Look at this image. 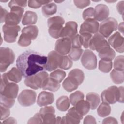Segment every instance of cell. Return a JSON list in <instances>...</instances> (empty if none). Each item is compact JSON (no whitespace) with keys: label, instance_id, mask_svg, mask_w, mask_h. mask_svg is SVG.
I'll use <instances>...</instances> for the list:
<instances>
[{"label":"cell","instance_id":"1","mask_svg":"<svg viewBox=\"0 0 124 124\" xmlns=\"http://www.w3.org/2000/svg\"><path fill=\"white\" fill-rule=\"evenodd\" d=\"M46 62V56L37 52L28 50L18 57L16 65L22 76L26 78L43 71Z\"/></svg>","mask_w":124,"mask_h":124},{"label":"cell","instance_id":"2","mask_svg":"<svg viewBox=\"0 0 124 124\" xmlns=\"http://www.w3.org/2000/svg\"><path fill=\"white\" fill-rule=\"evenodd\" d=\"M21 32L17 43L21 46L26 47L31 44L32 40L37 38L38 29L36 26L30 25L24 27Z\"/></svg>","mask_w":124,"mask_h":124},{"label":"cell","instance_id":"3","mask_svg":"<svg viewBox=\"0 0 124 124\" xmlns=\"http://www.w3.org/2000/svg\"><path fill=\"white\" fill-rule=\"evenodd\" d=\"M64 19L60 16H56L49 18L47 20L48 32L50 35L55 39L61 37Z\"/></svg>","mask_w":124,"mask_h":124},{"label":"cell","instance_id":"4","mask_svg":"<svg viewBox=\"0 0 124 124\" xmlns=\"http://www.w3.org/2000/svg\"><path fill=\"white\" fill-rule=\"evenodd\" d=\"M48 77V74L46 72L41 71L26 78L24 80V83L27 87L37 90L42 88L44 82Z\"/></svg>","mask_w":124,"mask_h":124},{"label":"cell","instance_id":"5","mask_svg":"<svg viewBox=\"0 0 124 124\" xmlns=\"http://www.w3.org/2000/svg\"><path fill=\"white\" fill-rule=\"evenodd\" d=\"M15 55L13 50L8 47H1L0 48V71H6L9 66L13 63Z\"/></svg>","mask_w":124,"mask_h":124},{"label":"cell","instance_id":"6","mask_svg":"<svg viewBox=\"0 0 124 124\" xmlns=\"http://www.w3.org/2000/svg\"><path fill=\"white\" fill-rule=\"evenodd\" d=\"M89 47L91 49L100 53L110 47L105 37L99 32H97L92 36L90 42Z\"/></svg>","mask_w":124,"mask_h":124},{"label":"cell","instance_id":"7","mask_svg":"<svg viewBox=\"0 0 124 124\" xmlns=\"http://www.w3.org/2000/svg\"><path fill=\"white\" fill-rule=\"evenodd\" d=\"M24 9L19 6H13L10 8V12H9L5 18V24L9 26L17 25L20 22Z\"/></svg>","mask_w":124,"mask_h":124},{"label":"cell","instance_id":"8","mask_svg":"<svg viewBox=\"0 0 124 124\" xmlns=\"http://www.w3.org/2000/svg\"><path fill=\"white\" fill-rule=\"evenodd\" d=\"M117 27L118 23L114 18H107L100 24L98 30L99 33L104 37L108 38L114 31L117 30Z\"/></svg>","mask_w":124,"mask_h":124},{"label":"cell","instance_id":"9","mask_svg":"<svg viewBox=\"0 0 124 124\" xmlns=\"http://www.w3.org/2000/svg\"><path fill=\"white\" fill-rule=\"evenodd\" d=\"M63 56L55 50L50 51L47 55L45 69L48 71H52L60 68Z\"/></svg>","mask_w":124,"mask_h":124},{"label":"cell","instance_id":"10","mask_svg":"<svg viewBox=\"0 0 124 124\" xmlns=\"http://www.w3.org/2000/svg\"><path fill=\"white\" fill-rule=\"evenodd\" d=\"M101 98L103 102L108 104H115L119 100L118 88L115 86L109 87L102 92Z\"/></svg>","mask_w":124,"mask_h":124},{"label":"cell","instance_id":"11","mask_svg":"<svg viewBox=\"0 0 124 124\" xmlns=\"http://www.w3.org/2000/svg\"><path fill=\"white\" fill-rule=\"evenodd\" d=\"M97 58L92 50L86 49L84 51L81 58V62L84 67L88 70L94 69L97 67Z\"/></svg>","mask_w":124,"mask_h":124},{"label":"cell","instance_id":"12","mask_svg":"<svg viewBox=\"0 0 124 124\" xmlns=\"http://www.w3.org/2000/svg\"><path fill=\"white\" fill-rule=\"evenodd\" d=\"M36 93L31 90H23L18 96L19 103L23 107H29L33 105L36 99Z\"/></svg>","mask_w":124,"mask_h":124},{"label":"cell","instance_id":"13","mask_svg":"<svg viewBox=\"0 0 124 124\" xmlns=\"http://www.w3.org/2000/svg\"><path fill=\"white\" fill-rule=\"evenodd\" d=\"M20 30V27L18 25L9 26L4 24L2 27L4 41L9 43L16 42Z\"/></svg>","mask_w":124,"mask_h":124},{"label":"cell","instance_id":"14","mask_svg":"<svg viewBox=\"0 0 124 124\" xmlns=\"http://www.w3.org/2000/svg\"><path fill=\"white\" fill-rule=\"evenodd\" d=\"M99 24L94 18H89L85 20L80 26V34L88 33L91 34L97 32L99 30Z\"/></svg>","mask_w":124,"mask_h":124},{"label":"cell","instance_id":"15","mask_svg":"<svg viewBox=\"0 0 124 124\" xmlns=\"http://www.w3.org/2000/svg\"><path fill=\"white\" fill-rule=\"evenodd\" d=\"M72 48L71 39L62 37L58 39L55 45V50L62 55L68 54Z\"/></svg>","mask_w":124,"mask_h":124},{"label":"cell","instance_id":"16","mask_svg":"<svg viewBox=\"0 0 124 124\" xmlns=\"http://www.w3.org/2000/svg\"><path fill=\"white\" fill-rule=\"evenodd\" d=\"M108 43L118 52H124V37L119 32L116 31L113 35H111L108 39Z\"/></svg>","mask_w":124,"mask_h":124},{"label":"cell","instance_id":"17","mask_svg":"<svg viewBox=\"0 0 124 124\" xmlns=\"http://www.w3.org/2000/svg\"><path fill=\"white\" fill-rule=\"evenodd\" d=\"M55 109L52 106H45L42 108L39 113L43 119V124H55Z\"/></svg>","mask_w":124,"mask_h":124},{"label":"cell","instance_id":"18","mask_svg":"<svg viewBox=\"0 0 124 124\" xmlns=\"http://www.w3.org/2000/svg\"><path fill=\"white\" fill-rule=\"evenodd\" d=\"M19 87L16 83L8 82L4 86L0 87V95L10 99H15L18 94Z\"/></svg>","mask_w":124,"mask_h":124},{"label":"cell","instance_id":"19","mask_svg":"<svg viewBox=\"0 0 124 124\" xmlns=\"http://www.w3.org/2000/svg\"><path fill=\"white\" fill-rule=\"evenodd\" d=\"M83 117V116L79 114L73 107L69 108L66 115L62 118L61 124H78Z\"/></svg>","mask_w":124,"mask_h":124},{"label":"cell","instance_id":"20","mask_svg":"<svg viewBox=\"0 0 124 124\" xmlns=\"http://www.w3.org/2000/svg\"><path fill=\"white\" fill-rule=\"evenodd\" d=\"M109 15V10L108 7L104 4H99L96 5L94 9L93 17L95 20L102 21L106 19Z\"/></svg>","mask_w":124,"mask_h":124},{"label":"cell","instance_id":"21","mask_svg":"<svg viewBox=\"0 0 124 124\" xmlns=\"http://www.w3.org/2000/svg\"><path fill=\"white\" fill-rule=\"evenodd\" d=\"M78 24L75 21H68L66 23L62 31L61 37H67L70 39L77 34Z\"/></svg>","mask_w":124,"mask_h":124},{"label":"cell","instance_id":"22","mask_svg":"<svg viewBox=\"0 0 124 124\" xmlns=\"http://www.w3.org/2000/svg\"><path fill=\"white\" fill-rule=\"evenodd\" d=\"M54 100V95L50 92L43 91L38 95L37 99V105L40 107H45L51 104Z\"/></svg>","mask_w":124,"mask_h":124},{"label":"cell","instance_id":"23","mask_svg":"<svg viewBox=\"0 0 124 124\" xmlns=\"http://www.w3.org/2000/svg\"><path fill=\"white\" fill-rule=\"evenodd\" d=\"M68 77L79 85L84 81V74L80 69H74L70 71Z\"/></svg>","mask_w":124,"mask_h":124},{"label":"cell","instance_id":"24","mask_svg":"<svg viewBox=\"0 0 124 124\" xmlns=\"http://www.w3.org/2000/svg\"><path fill=\"white\" fill-rule=\"evenodd\" d=\"M5 74L9 81L15 83L19 82L23 76L20 70L16 67H13Z\"/></svg>","mask_w":124,"mask_h":124},{"label":"cell","instance_id":"25","mask_svg":"<svg viewBox=\"0 0 124 124\" xmlns=\"http://www.w3.org/2000/svg\"><path fill=\"white\" fill-rule=\"evenodd\" d=\"M86 101L89 103L90 108L92 110L95 109L99 106L100 102V98L98 94L95 93L91 92L86 94Z\"/></svg>","mask_w":124,"mask_h":124},{"label":"cell","instance_id":"26","mask_svg":"<svg viewBox=\"0 0 124 124\" xmlns=\"http://www.w3.org/2000/svg\"><path fill=\"white\" fill-rule=\"evenodd\" d=\"M37 21V14L32 11H28L24 14L22 23L23 25H31L36 23Z\"/></svg>","mask_w":124,"mask_h":124},{"label":"cell","instance_id":"27","mask_svg":"<svg viewBox=\"0 0 124 124\" xmlns=\"http://www.w3.org/2000/svg\"><path fill=\"white\" fill-rule=\"evenodd\" d=\"M74 107L76 110L83 116L87 114L90 109L89 103L83 99L78 102Z\"/></svg>","mask_w":124,"mask_h":124},{"label":"cell","instance_id":"28","mask_svg":"<svg viewBox=\"0 0 124 124\" xmlns=\"http://www.w3.org/2000/svg\"><path fill=\"white\" fill-rule=\"evenodd\" d=\"M60 87V83L48 77L44 82L42 89L44 90H48L51 92L57 91Z\"/></svg>","mask_w":124,"mask_h":124},{"label":"cell","instance_id":"29","mask_svg":"<svg viewBox=\"0 0 124 124\" xmlns=\"http://www.w3.org/2000/svg\"><path fill=\"white\" fill-rule=\"evenodd\" d=\"M70 102L69 98L66 96H60L56 101L57 108L61 111H66L70 107Z\"/></svg>","mask_w":124,"mask_h":124},{"label":"cell","instance_id":"30","mask_svg":"<svg viewBox=\"0 0 124 124\" xmlns=\"http://www.w3.org/2000/svg\"><path fill=\"white\" fill-rule=\"evenodd\" d=\"M57 10V6L55 3L51 2L44 5L42 7V13L45 17H49L54 15Z\"/></svg>","mask_w":124,"mask_h":124},{"label":"cell","instance_id":"31","mask_svg":"<svg viewBox=\"0 0 124 124\" xmlns=\"http://www.w3.org/2000/svg\"><path fill=\"white\" fill-rule=\"evenodd\" d=\"M110 76L112 81L115 84H121L124 82V71H120L113 69L110 74Z\"/></svg>","mask_w":124,"mask_h":124},{"label":"cell","instance_id":"32","mask_svg":"<svg viewBox=\"0 0 124 124\" xmlns=\"http://www.w3.org/2000/svg\"><path fill=\"white\" fill-rule=\"evenodd\" d=\"M98 115L101 117L108 116L111 112V107L108 103L103 102L99 106L97 110Z\"/></svg>","mask_w":124,"mask_h":124},{"label":"cell","instance_id":"33","mask_svg":"<svg viewBox=\"0 0 124 124\" xmlns=\"http://www.w3.org/2000/svg\"><path fill=\"white\" fill-rule=\"evenodd\" d=\"M115 52L111 47L104 50L103 52L98 53L99 57L101 59V60L111 61L115 57Z\"/></svg>","mask_w":124,"mask_h":124},{"label":"cell","instance_id":"34","mask_svg":"<svg viewBox=\"0 0 124 124\" xmlns=\"http://www.w3.org/2000/svg\"><path fill=\"white\" fill-rule=\"evenodd\" d=\"M78 85L67 77L65 79L62 83V87L63 89L68 92H71L78 87Z\"/></svg>","mask_w":124,"mask_h":124},{"label":"cell","instance_id":"35","mask_svg":"<svg viewBox=\"0 0 124 124\" xmlns=\"http://www.w3.org/2000/svg\"><path fill=\"white\" fill-rule=\"evenodd\" d=\"M66 76L65 72L61 69H58L50 74L49 77L55 81L61 83Z\"/></svg>","mask_w":124,"mask_h":124},{"label":"cell","instance_id":"36","mask_svg":"<svg viewBox=\"0 0 124 124\" xmlns=\"http://www.w3.org/2000/svg\"><path fill=\"white\" fill-rule=\"evenodd\" d=\"M112 67V62L111 61L100 60L99 62L98 68L99 70L103 73H108L109 72Z\"/></svg>","mask_w":124,"mask_h":124},{"label":"cell","instance_id":"37","mask_svg":"<svg viewBox=\"0 0 124 124\" xmlns=\"http://www.w3.org/2000/svg\"><path fill=\"white\" fill-rule=\"evenodd\" d=\"M84 95L83 93L79 91H77L72 93L69 96L70 103L73 106H75V105L79 101L84 99Z\"/></svg>","mask_w":124,"mask_h":124},{"label":"cell","instance_id":"38","mask_svg":"<svg viewBox=\"0 0 124 124\" xmlns=\"http://www.w3.org/2000/svg\"><path fill=\"white\" fill-rule=\"evenodd\" d=\"M83 52V50L82 48H72L68 53V57L72 61H77L80 58Z\"/></svg>","mask_w":124,"mask_h":124},{"label":"cell","instance_id":"39","mask_svg":"<svg viewBox=\"0 0 124 124\" xmlns=\"http://www.w3.org/2000/svg\"><path fill=\"white\" fill-rule=\"evenodd\" d=\"M124 57L123 55L117 56L114 60L113 66L114 69L117 71H124Z\"/></svg>","mask_w":124,"mask_h":124},{"label":"cell","instance_id":"40","mask_svg":"<svg viewBox=\"0 0 124 124\" xmlns=\"http://www.w3.org/2000/svg\"><path fill=\"white\" fill-rule=\"evenodd\" d=\"M92 36V34L88 33L80 34V39L81 43L85 48H87L89 47L90 42Z\"/></svg>","mask_w":124,"mask_h":124},{"label":"cell","instance_id":"41","mask_svg":"<svg viewBox=\"0 0 124 124\" xmlns=\"http://www.w3.org/2000/svg\"><path fill=\"white\" fill-rule=\"evenodd\" d=\"M73 62L69 57L63 55L60 68L64 70H68L71 68Z\"/></svg>","mask_w":124,"mask_h":124},{"label":"cell","instance_id":"42","mask_svg":"<svg viewBox=\"0 0 124 124\" xmlns=\"http://www.w3.org/2000/svg\"><path fill=\"white\" fill-rule=\"evenodd\" d=\"M15 99H10L3 96L0 95V105L10 108L13 106L15 104Z\"/></svg>","mask_w":124,"mask_h":124},{"label":"cell","instance_id":"43","mask_svg":"<svg viewBox=\"0 0 124 124\" xmlns=\"http://www.w3.org/2000/svg\"><path fill=\"white\" fill-rule=\"evenodd\" d=\"M72 48H81V43L80 39V35L76 34L71 39Z\"/></svg>","mask_w":124,"mask_h":124},{"label":"cell","instance_id":"44","mask_svg":"<svg viewBox=\"0 0 124 124\" xmlns=\"http://www.w3.org/2000/svg\"><path fill=\"white\" fill-rule=\"evenodd\" d=\"M0 120H3L8 117L10 114V111L8 108L5 107L1 105L0 106Z\"/></svg>","mask_w":124,"mask_h":124},{"label":"cell","instance_id":"45","mask_svg":"<svg viewBox=\"0 0 124 124\" xmlns=\"http://www.w3.org/2000/svg\"><path fill=\"white\" fill-rule=\"evenodd\" d=\"M94 16V9L93 7H89L85 10L83 12L82 16L84 20L89 18H93Z\"/></svg>","mask_w":124,"mask_h":124},{"label":"cell","instance_id":"46","mask_svg":"<svg viewBox=\"0 0 124 124\" xmlns=\"http://www.w3.org/2000/svg\"><path fill=\"white\" fill-rule=\"evenodd\" d=\"M27 0H11L8 3V6L11 8L13 6H19L25 7L27 6Z\"/></svg>","mask_w":124,"mask_h":124},{"label":"cell","instance_id":"47","mask_svg":"<svg viewBox=\"0 0 124 124\" xmlns=\"http://www.w3.org/2000/svg\"><path fill=\"white\" fill-rule=\"evenodd\" d=\"M28 124H43V119L39 113L35 114L33 117L30 118Z\"/></svg>","mask_w":124,"mask_h":124},{"label":"cell","instance_id":"48","mask_svg":"<svg viewBox=\"0 0 124 124\" xmlns=\"http://www.w3.org/2000/svg\"><path fill=\"white\" fill-rule=\"evenodd\" d=\"M75 5L79 9H83L90 4V0H74Z\"/></svg>","mask_w":124,"mask_h":124},{"label":"cell","instance_id":"49","mask_svg":"<svg viewBox=\"0 0 124 124\" xmlns=\"http://www.w3.org/2000/svg\"><path fill=\"white\" fill-rule=\"evenodd\" d=\"M28 3L29 7L33 9L39 8L43 5L39 0H29Z\"/></svg>","mask_w":124,"mask_h":124},{"label":"cell","instance_id":"50","mask_svg":"<svg viewBox=\"0 0 124 124\" xmlns=\"http://www.w3.org/2000/svg\"><path fill=\"white\" fill-rule=\"evenodd\" d=\"M83 123L84 124H96L95 119L92 115H87L84 120Z\"/></svg>","mask_w":124,"mask_h":124},{"label":"cell","instance_id":"51","mask_svg":"<svg viewBox=\"0 0 124 124\" xmlns=\"http://www.w3.org/2000/svg\"><path fill=\"white\" fill-rule=\"evenodd\" d=\"M102 124H117L118 122L117 120L112 117H108L105 118Z\"/></svg>","mask_w":124,"mask_h":124},{"label":"cell","instance_id":"52","mask_svg":"<svg viewBox=\"0 0 124 124\" xmlns=\"http://www.w3.org/2000/svg\"><path fill=\"white\" fill-rule=\"evenodd\" d=\"M0 23H2L3 22H5V19L6 18V16L8 13L7 11L4 8H3L1 6H0Z\"/></svg>","mask_w":124,"mask_h":124},{"label":"cell","instance_id":"53","mask_svg":"<svg viewBox=\"0 0 124 124\" xmlns=\"http://www.w3.org/2000/svg\"><path fill=\"white\" fill-rule=\"evenodd\" d=\"M119 89V100L118 101L120 103H124V87L121 86L118 88Z\"/></svg>","mask_w":124,"mask_h":124},{"label":"cell","instance_id":"54","mask_svg":"<svg viewBox=\"0 0 124 124\" xmlns=\"http://www.w3.org/2000/svg\"><path fill=\"white\" fill-rule=\"evenodd\" d=\"M117 10L118 13L122 15H123L124 14V1H120L118 3L116 6Z\"/></svg>","mask_w":124,"mask_h":124},{"label":"cell","instance_id":"55","mask_svg":"<svg viewBox=\"0 0 124 124\" xmlns=\"http://www.w3.org/2000/svg\"><path fill=\"white\" fill-rule=\"evenodd\" d=\"M3 124H16V121L15 118L9 117L3 121Z\"/></svg>","mask_w":124,"mask_h":124},{"label":"cell","instance_id":"56","mask_svg":"<svg viewBox=\"0 0 124 124\" xmlns=\"http://www.w3.org/2000/svg\"><path fill=\"white\" fill-rule=\"evenodd\" d=\"M117 27H118V30L120 31V32H121L123 34H124V22L121 23Z\"/></svg>","mask_w":124,"mask_h":124},{"label":"cell","instance_id":"57","mask_svg":"<svg viewBox=\"0 0 124 124\" xmlns=\"http://www.w3.org/2000/svg\"><path fill=\"white\" fill-rule=\"evenodd\" d=\"M62 117H57L56 118V123L55 124H61L62 121Z\"/></svg>","mask_w":124,"mask_h":124}]
</instances>
